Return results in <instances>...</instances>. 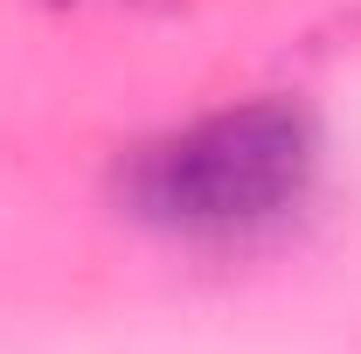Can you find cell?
<instances>
[{"mask_svg":"<svg viewBox=\"0 0 361 354\" xmlns=\"http://www.w3.org/2000/svg\"><path fill=\"white\" fill-rule=\"evenodd\" d=\"M319 174V118L299 97H243L180 133L146 139L118 167L126 216L167 236H236L306 202Z\"/></svg>","mask_w":361,"mask_h":354,"instance_id":"6da1fadb","label":"cell"}]
</instances>
